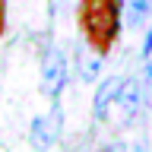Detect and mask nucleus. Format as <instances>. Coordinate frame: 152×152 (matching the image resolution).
Here are the masks:
<instances>
[{"instance_id": "f257e3e1", "label": "nucleus", "mask_w": 152, "mask_h": 152, "mask_svg": "<svg viewBox=\"0 0 152 152\" xmlns=\"http://www.w3.org/2000/svg\"><path fill=\"white\" fill-rule=\"evenodd\" d=\"M76 22L95 57H104L121 35V0H79Z\"/></svg>"}, {"instance_id": "f03ea898", "label": "nucleus", "mask_w": 152, "mask_h": 152, "mask_svg": "<svg viewBox=\"0 0 152 152\" xmlns=\"http://www.w3.org/2000/svg\"><path fill=\"white\" fill-rule=\"evenodd\" d=\"M64 83H66V60L57 48H51V51H45V60H41V92L51 102H57Z\"/></svg>"}, {"instance_id": "7ed1b4c3", "label": "nucleus", "mask_w": 152, "mask_h": 152, "mask_svg": "<svg viewBox=\"0 0 152 152\" xmlns=\"http://www.w3.org/2000/svg\"><path fill=\"white\" fill-rule=\"evenodd\" d=\"M57 133H60V111L51 108V114H41L32 121V133H28V140H32V149L35 152H48L54 146Z\"/></svg>"}, {"instance_id": "20e7f679", "label": "nucleus", "mask_w": 152, "mask_h": 152, "mask_svg": "<svg viewBox=\"0 0 152 152\" xmlns=\"http://www.w3.org/2000/svg\"><path fill=\"white\" fill-rule=\"evenodd\" d=\"M114 108L121 111L124 121H133V117H136V108H140V83H136V79L121 83V92L114 98Z\"/></svg>"}, {"instance_id": "39448f33", "label": "nucleus", "mask_w": 152, "mask_h": 152, "mask_svg": "<svg viewBox=\"0 0 152 152\" xmlns=\"http://www.w3.org/2000/svg\"><path fill=\"white\" fill-rule=\"evenodd\" d=\"M117 92H121V79H117V76H111V79L102 83V89L95 95V117H98V121H108V117H111V108H114Z\"/></svg>"}, {"instance_id": "423d86ee", "label": "nucleus", "mask_w": 152, "mask_h": 152, "mask_svg": "<svg viewBox=\"0 0 152 152\" xmlns=\"http://www.w3.org/2000/svg\"><path fill=\"white\" fill-rule=\"evenodd\" d=\"M146 98H149V104H152V60H149V66H146Z\"/></svg>"}, {"instance_id": "0eeeda50", "label": "nucleus", "mask_w": 152, "mask_h": 152, "mask_svg": "<svg viewBox=\"0 0 152 152\" xmlns=\"http://www.w3.org/2000/svg\"><path fill=\"white\" fill-rule=\"evenodd\" d=\"M3 28H7V0H0V35H3Z\"/></svg>"}, {"instance_id": "6e6552de", "label": "nucleus", "mask_w": 152, "mask_h": 152, "mask_svg": "<svg viewBox=\"0 0 152 152\" xmlns=\"http://www.w3.org/2000/svg\"><path fill=\"white\" fill-rule=\"evenodd\" d=\"M146 54H152V32H149V38H146Z\"/></svg>"}]
</instances>
